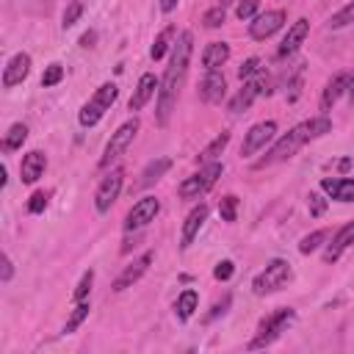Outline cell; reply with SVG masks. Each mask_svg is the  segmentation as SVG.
Masks as SVG:
<instances>
[{"mask_svg": "<svg viewBox=\"0 0 354 354\" xmlns=\"http://www.w3.org/2000/svg\"><path fill=\"white\" fill-rule=\"evenodd\" d=\"M191 53H194V33H191V30L177 33V41H174V47H171L169 66H166L163 80H160V88H158V124H160V127H166L169 119H171V111H174V105H177L180 88H183L185 75H188Z\"/></svg>", "mask_w": 354, "mask_h": 354, "instance_id": "obj_1", "label": "cell"}, {"mask_svg": "<svg viewBox=\"0 0 354 354\" xmlns=\"http://www.w3.org/2000/svg\"><path fill=\"white\" fill-rule=\"evenodd\" d=\"M329 130H332V122L326 119V113H321V116H315V119H307V122L290 127V130H288L282 138H277L274 147L254 163V169H266V166H274V163H282V160L293 158L307 141H315V138L326 136Z\"/></svg>", "mask_w": 354, "mask_h": 354, "instance_id": "obj_2", "label": "cell"}, {"mask_svg": "<svg viewBox=\"0 0 354 354\" xmlns=\"http://www.w3.org/2000/svg\"><path fill=\"white\" fill-rule=\"evenodd\" d=\"M296 318V310L293 307H279V310H274V313H268L263 321H260V326H257V332H254V337L249 340V346L246 348H263V346H271L282 332H285V326L290 324Z\"/></svg>", "mask_w": 354, "mask_h": 354, "instance_id": "obj_3", "label": "cell"}, {"mask_svg": "<svg viewBox=\"0 0 354 354\" xmlns=\"http://www.w3.org/2000/svg\"><path fill=\"white\" fill-rule=\"evenodd\" d=\"M293 277V268L288 260L282 257H274L271 263H266V268L252 279V290L257 296H266V293H274V290H282Z\"/></svg>", "mask_w": 354, "mask_h": 354, "instance_id": "obj_4", "label": "cell"}, {"mask_svg": "<svg viewBox=\"0 0 354 354\" xmlns=\"http://www.w3.org/2000/svg\"><path fill=\"white\" fill-rule=\"evenodd\" d=\"M221 171H224V163H218V160L205 163L196 174H191V177H185L180 183V188H177L180 199H199L205 191H210L216 185V180L221 177Z\"/></svg>", "mask_w": 354, "mask_h": 354, "instance_id": "obj_5", "label": "cell"}, {"mask_svg": "<svg viewBox=\"0 0 354 354\" xmlns=\"http://www.w3.org/2000/svg\"><path fill=\"white\" fill-rule=\"evenodd\" d=\"M116 97H119V88L113 86V83H102L97 91H94V97L80 108V113H77V122L83 124V127H94L102 116H105V111L116 102Z\"/></svg>", "mask_w": 354, "mask_h": 354, "instance_id": "obj_6", "label": "cell"}, {"mask_svg": "<svg viewBox=\"0 0 354 354\" xmlns=\"http://www.w3.org/2000/svg\"><path fill=\"white\" fill-rule=\"evenodd\" d=\"M136 133H138V119H136V116L127 119L124 124H119L116 133L111 136V141L105 144V152H102V158H100V169H108L116 158H122V155L127 152V147L133 144Z\"/></svg>", "mask_w": 354, "mask_h": 354, "instance_id": "obj_7", "label": "cell"}, {"mask_svg": "<svg viewBox=\"0 0 354 354\" xmlns=\"http://www.w3.org/2000/svg\"><path fill=\"white\" fill-rule=\"evenodd\" d=\"M160 213V199H155V196H141L130 210H127V216H124V232H138V230H144L149 221H155V216Z\"/></svg>", "mask_w": 354, "mask_h": 354, "instance_id": "obj_8", "label": "cell"}, {"mask_svg": "<svg viewBox=\"0 0 354 354\" xmlns=\"http://www.w3.org/2000/svg\"><path fill=\"white\" fill-rule=\"evenodd\" d=\"M122 183H124V171H122V169H111V171L102 177V183H100V188H97V194H94V207H97V213H108V210L113 207V202L119 199Z\"/></svg>", "mask_w": 354, "mask_h": 354, "instance_id": "obj_9", "label": "cell"}, {"mask_svg": "<svg viewBox=\"0 0 354 354\" xmlns=\"http://www.w3.org/2000/svg\"><path fill=\"white\" fill-rule=\"evenodd\" d=\"M274 133H277V122H271V119H266V122H257V124H252L249 130H246V136H243V144H241V155L243 158H252V155H257L268 141H274Z\"/></svg>", "mask_w": 354, "mask_h": 354, "instance_id": "obj_10", "label": "cell"}, {"mask_svg": "<svg viewBox=\"0 0 354 354\" xmlns=\"http://www.w3.org/2000/svg\"><path fill=\"white\" fill-rule=\"evenodd\" d=\"M271 88H268V75H254V77H249V80H243V88L232 97V102H230V111L232 113H241V111H246L260 94H268Z\"/></svg>", "mask_w": 354, "mask_h": 354, "instance_id": "obj_11", "label": "cell"}, {"mask_svg": "<svg viewBox=\"0 0 354 354\" xmlns=\"http://www.w3.org/2000/svg\"><path fill=\"white\" fill-rule=\"evenodd\" d=\"M285 19H288V14H285L282 8L266 11V14H260V17H254V19L249 22V36H252L254 41H266V39H271V36L285 25Z\"/></svg>", "mask_w": 354, "mask_h": 354, "instance_id": "obj_12", "label": "cell"}, {"mask_svg": "<svg viewBox=\"0 0 354 354\" xmlns=\"http://www.w3.org/2000/svg\"><path fill=\"white\" fill-rule=\"evenodd\" d=\"M196 94H199L202 102H210V105H213V102H221V100L227 97V80H224V75H221L218 69L205 72V77H202Z\"/></svg>", "mask_w": 354, "mask_h": 354, "instance_id": "obj_13", "label": "cell"}, {"mask_svg": "<svg viewBox=\"0 0 354 354\" xmlns=\"http://www.w3.org/2000/svg\"><path fill=\"white\" fill-rule=\"evenodd\" d=\"M152 260H155V252H144V254L136 257L130 266H124V271L113 279V290H124V288H130L133 282H138V279L147 274V268L152 266Z\"/></svg>", "mask_w": 354, "mask_h": 354, "instance_id": "obj_14", "label": "cell"}, {"mask_svg": "<svg viewBox=\"0 0 354 354\" xmlns=\"http://www.w3.org/2000/svg\"><path fill=\"white\" fill-rule=\"evenodd\" d=\"M158 88H160V83H158V77L152 75V72H144L141 77H138V83H136V88H133V97H130V102H127V108L130 111H141L155 94H158Z\"/></svg>", "mask_w": 354, "mask_h": 354, "instance_id": "obj_15", "label": "cell"}, {"mask_svg": "<svg viewBox=\"0 0 354 354\" xmlns=\"http://www.w3.org/2000/svg\"><path fill=\"white\" fill-rule=\"evenodd\" d=\"M307 33H310V19H296L290 28H288V33H285V39H282V44H279V50H277V55L279 58H288V55H293L299 47H301V41L307 39Z\"/></svg>", "mask_w": 354, "mask_h": 354, "instance_id": "obj_16", "label": "cell"}, {"mask_svg": "<svg viewBox=\"0 0 354 354\" xmlns=\"http://www.w3.org/2000/svg\"><path fill=\"white\" fill-rule=\"evenodd\" d=\"M28 75H30V55H28V53H17V55H11V61H8L6 69H3V86H6V88H14V86H19Z\"/></svg>", "mask_w": 354, "mask_h": 354, "instance_id": "obj_17", "label": "cell"}, {"mask_svg": "<svg viewBox=\"0 0 354 354\" xmlns=\"http://www.w3.org/2000/svg\"><path fill=\"white\" fill-rule=\"evenodd\" d=\"M348 80H351V72H337L335 77L326 80V86H324V91H321V113H329L332 105L340 100V94H346Z\"/></svg>", "mask_w": 354, "mask_h": 354, "instance_id": "obj_18", "label": "cell"}, {"mask_svg": "<svg viewBox=\"0 0 354 354\" xmlns=\"http://www.w3.org/2000/svg\"><path fill=\"white\" fill-rule=\"evenodd\" d=\"M321 191L335 202H354V177H324Z\"/></svg>", "mask_w": 354, "mask_h": 354, "instance_id": "obj_19", "label": "cell"}, {"mask_svg": "<svg viewBox=\"0 0 354 354\" xmlns=\"http://www.w3.org/2000/svg\"><path fill=\"white\" fill-rule=\"evenodd\" d=\"M44 169H47V155L39 152V149H30V152L22 158V163H19V177H22V183L33 185V183L44 174Z\"/></svg>", "mask_w": 354, "mask_h": 354, "instance_id": "obj_20", "label": "cell"}, {"mask_svg": "<svg viewBox=\"0 0 354 354\" xmlns=\"http://www.w3.org/2000/svg\"><path fill=\"white\" fill-rule=\"evenodd\" d=\"M205 218H207V205H205V202H199L196 207H191V213L185 216V224H183L180 249H188V246H191V241H194V238H196V232L202 230Z\"/></svg>", "mask_w": 354, "mask_h": 354, "instance_id": "obj_21", "label": "cell"}, {"mask_svg": "<svg viewBox=\"0 0 354 354\" xmlns=\"http://www.w3.org/2000/svg\"><path fill=\"white\" fill-rule=\"evenodd\" d=\"M351 243H354V221L343 224V227L332 235V241H329V246H326V252H324V260H326V263H335Z\"/></svg>", "mask_w": 354, "mask_h": 354, "instance_id": "obj_22", "label": "cell"}, {"mask_svg": "<svg viewBox=\"0 0 354 354\" xmlns=\"http://www.w3.org/2000/svg\"><path fill=\"white\" fill-rule=\"evenodd\" d=\"M227 61H230V44L227 41H210V44H205V50H202V66H205V72L221 69Z\"/></svg>", "mask_w": 354, "mask_h": 354, "instance_id": "obj_23", "label": "cell"}, {"mask_svg": "<svg viewBox=\"0 0 354 354\" xmlns=\"http://www.w3.org/2000/svg\"><path fill=\"white\" fill-rule=\"evenodd\" d=\"M169 169H171V158H155V160H149V163L144 166V171H141L138 185H141V188H149V185L158 183Z\"/></svg>", "mask_w": 354, "mask_h": 354, "instance_id": "obj_24", "label": "cell"}, {"mask_svg": "<svg viewBox=\"0 0 354 354\" xmlns=\"http://www.w3.org/2000/svg\"><path fill=\"white\" fill-rule=\"evenodd\" d=\"M174 41H177V28H174V25L163 28V30L155 36V41H152V50H149L152 61H160V58L174 47Z\"/></svg>", "mask_w": 354, "mask_h": 354, "instance_id": "obj_25", "label": "cell"}, {"mask_svg": "<svg viewBox=\"0 0 354 354\" xmlns=\"http://www.w3.org/2000/svg\"><path fill=\"white\" fill-rule=\"evenodd\" d=\"M196 304H199V296H196V290H183L180 296H177V304H174V313H177V318L180 321H188L191 315H194V310H196Z\"/></svg>", "mask_w": 354, "mask_h": 354, "instance_id": "obj_26", "label": "cell"}, {"mask_svg": "<svg viewBox=\"0 0 354 354\" xmlns=\"http://www.w3.org/2000/svg\"><path fill=\"white\" fill-rule=\"evenodd\" d=\"M25 138H28V127L22 122H14L8 127V133H6V138H3V149L6 152H14V149H19L25 144Z\"/></svg>", "mask_w": 354, "mask_h": 354, "instance_id": "obj_27", "label": "cell"}, {"mask_svg": "<svg viewBox=\"0 0 354 354\" xmlns=\"http://www.w3.org/2000/svg\"><path fill=\"white\" fill-rule=\"evenodd\" d=\"M227 144H230V133L216 136V138H213V141L199 152V158H196V160H199V163H210V160H216V158L224 152V147H227Z\"/></svg>", "mask_w": 354, "mask_h": 354, "instance_id": "obj_28", "label": "cell"}, {"mask_svg": "<svg viewBox=\"0 0 354 354\" xmlns=\"http://www.w3.org/2000/svg\"><path fill=\"white\" fill-rule=\"evenodd\" d=\"M88 310H91V304H88V299L86 301H77L75 304V310H72V315H69V321L64 324V335H72L86 318H88Z\"/></svg>", "mask_w": 354, "mask_h": 354, "instance_id": "obj_29", "label": "cell"}, {"mask_svg": "<svg viewBox=\"0 0 354 354\" xmlns=\"http://www.w3.org/2000/svg\"><path fill=\"white\" fill-rule=\"evenodd\" d=\"M351 22H354V0L346 3L337 14H332L329 22H326V28H329V30H340V28H346V25H351Z\"/></svg>", "mask_w": 354, "mask_h": 354, "instance_id": "obj_30", "label": "cell"}, {"mask_svg": "<svg viewBox=\"0 0 354 354\" xmlns=\"http://www.w3.org/2000/svg\"><path fill=\"white\" fill-rule=\"evenodd\" d=\"M326 238H329L326 230H315V232H310V235H304V238L299 241V252H301V254H310V252H315Z\"/></svg>", "mask_w": 354, "mask_h": 354, "instance_id": "obj_31", "label": "cell"}, {"mask_svg": "<svg viewBox=\"0 0 354 354\" xmlns=\"http://www.w3.org/2000/svg\"><path fill=\"white\" fill-rule=\"evenodd\" d=\"M218 216H221L227 224H232V221L238 218V196H232V194L221 196V202H218Z\"/></svg>", "mask_w": 354, "mask_h": 354, "instance_id": "obj_32", "label": "cell"}, {"mask_svg": "<svg viewBox=\"0 0 354 354\" xmlns=\"http://www.w3.org/2000/svg\"><path fill=\"white\" fill-rule=\"evenodd\" d=\"M91 285H94V271L88 268V271L80 277V282H77V288H75V293H72V301H75V304H77V301H86L88 293H91Z\"/></svg>", "mask_w": 354, "mask_h": 354, "instance_id": "obj_33", "label": "cell"}, {"mask_svg": "<svg viewBox=\"0 0 354 354\" xmlns=\"http://www.w3.org/2000/svg\"><path fill=\"white\" fill-rule=\"evenodd\" d=\"M224 19H227L224 6H213V8H207V11H205L202 25H205V28H221V25H224Z\"/></svg>", "mask_w": 354, "mask_h": 354, "instance_id": "obj_34", "label": "cell"}, {"mask_svg": "<svg viewBox=\"0 0 354 354\" xmlns=\"http://www.w3.org/2000/svg\"><path fill=\"white\" fill-rule=\"evenodd\" d=\"M64 80V66L61 64H50L47 69H44V75H41V86L44 88H53V86H58Z\"/></svg>", "mask_w": 354, "mask_h": 354, "instance_id": "obj_35", "label": "cell"}, {"mask_svg": "<svg viewBox=\"0 0 354 354\" xmlns=\"http://www.w3.org/2000/svg\"><path fill=\"white\" fill-rule=\"evenodd\" d=\"M80 14H83V0H72V3L66 6V11H64V22H61V25H64V30H66V28H72V25L80 19Z\"/></svg>", "mask_w": 354, "mask_h": 354, "instance_id": "obj_36", "label": "cell"}, {"mask_svg": "<svg viewBox=\"0 0 354 354\" xmlns=\"http://www.w3.org/2000/svg\"><path fill=\"white\" fill-rule=\"evenodd\" d=\"M254 75H260V58H246V61L241 64V69H238V77H241V80H249V77H254Z\"/></svg>", "mask_w": 354, "mask_h": 354, "instance_id": "obj_37", "label": "cell"}, {"mask_svg": "<svg viewBox=\"0 0 354 354\" xmlns=\"http://www.w3.org/2000/svg\"><path fill=\"white\" fill-rule=\"evenodd\" d=\"M257 6H260V0H241V3L235 6V17H238V19H252L254 11H257Z\"/></svg>", "mask_w": 354, "mask_h": 354, "instance_id": "obj_38", "label": "cell"}, {"mask_svg": "<svg viewBox=\"0 0 354 354\" xmlns=\"http://www.w3.org/2000/svg\"><path fill=\"white\" fill-rule=\"evenodd\" d=\"M47 199H50L47 191H36V194H30V199H28V210H30V213H41V210L47 207Z\"/></svg>", "mask_w": 354, "mask_h": 354, "instance_id": "obj_39", "label": "cell"}, {"mask_svg": "<svg viewBox=\"0 0 354 354\" xmlns=\"http://www.w3.org/2000/svg\"><path fill=\"white\" fill-rule=\"evenodd\" d=\"M307 207H310V216H324V210H326V199L321 196V194H310L307 196Z\"/></svg>", "mask_w": 354, "mask_h": 354, "instance_id": "obj_40", "label": "cell"}, {"mask_svg": "<svg viewBox=\"0 0 354 354\" xmlns=\"http://www.w3.org/2000/svg\"><path fill=\"white\" fill-rule=\"evenodd\" d=\"M232 271H235V266H232V260H221V263H218V266L213 268V277L224 282V279H230V277H232Z\"/></svg>", "mask_w": 354, "mask_h": 354, "instance_id": "obj_41", "label": "cell"}, {"mask_svg": "<svg viewBox=\"0 0 354 354\" xmlns=\"http://www.w3.org/2000/svg\"><path fill=\"white\" fill-rule=\"evenodd\" d=\"M14 274V266H11V257H3V274H0V282H8Z\"/></svg>", "mask_w": 354, "mask_h": 354, "instance_id": "obj_42", "label": "cell"}, {"mask_svg": "<svg viewBox=\"0 0 354 354\" xmlns=\"http://www.w3.org/2000/svg\"><path fill=\"white\" fill-rule=\"evenodd\" d=\"M177 3H180V0H158V6H160V11H163V14L174 11V8H177Z\"/></svg>", "mask_w": 354, "mask_h": 354, "instance_id": "obj_43", "label": "cell"}, {"mask_svg": "<svg viewBox=\"0 0 354 354\" xmlns=\"http://www.w3.org/2000/svg\"><path fill=\"white\" fill-rule=\"evenodd\" d=\"M224 307H230V296H224V301H221V304H216V307H213V313H210V315H207V321H210V318H216V315H218V313H224Z\"/></svg>", "mask_w": 354, "mask_h": 354, "instance_id": "obj_44", "label": "cell"}, {"mask_svg": "<svg viewBox=\"0 0 354 354\" xmlns=\"http://www.w3.org/2000/svg\"><path fill=\"white\" fill-rule=\"evenodd\" d=\"M94 39H97V36H94V30H91V33H83L80 44H83V47H91V41H94Z\"/></svg>", "mask_w": 354, "mask_h": 354, "instance_id": "obj_45", "label": "cell"}, {"mask_svg": "<svg viewBox=\"0 0 354 354\" xmlns=\"http://www.w3.org/2000/svg\"><path fill=\"white\" fill-rule=\"evenodd\" d=\"M346 94H348V102L354 105V72H351V80H348V88H346Z\"/></svg>", "mask_w": 354, "mask_h": 354, "instance_id": "obj_46", "label": "cell"}, {"mask_svg": "<svg viewBox=\"0 0 354 354\" xmlns=\"http://www.w3.org/2000/svg\"><path fill=\"white\" fill-rule=\"evenodd\" d=\"M230 3H232V0H218V6H224V8H227Z\"/></svg>", "mask_w": 354, "mask_h": 354, "instance_id": "obj_47", "label": "cell"}]
</instances>
